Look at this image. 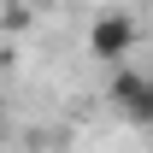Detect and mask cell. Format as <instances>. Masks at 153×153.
Here are the masks:
<instances>
[{
  "instance_id": "7a4b0ae2",
  "label": "cell",
  "mask_w": 153,
  "mask_h": 153,
  "mask_svg": "<svg viewBox=\"0 0 153 153\" xmlns=\"http://www.w3.org/2000/svg\"><path fill=\"white\" fill-rule=\"evenodd\" d=\"M106 100L118 106V118H124V124H141V130L153 124V76L130 71V65H118V76H112V88H106Z\"/></svg>"
},
{
  "instance_id": "6da1fadb",
  "label": "cell",
  "mask_w": 153,
  "mask_h": 153,
  "mask_svg": "<svg viewBox=\"0 0 153 153\" xmlns=\"http://www.w3.org/2000/svg\"><path fill=\"white\" fill-rule=\"evenodd\" d=\"M135 47H141V24H135L130 12H100V18L88 24V53L106 59V65H124Z\"/></svg>"
},
{
  "instance_id": "3957f363",
  "label": "cell",
  "mask_w": 153,
  "mask_h": 153,
  "mask_svg": "<svg viewBox=\"0 0 153 153\" xmlns=\"http://www.w3.org/2000/svg\"><path fill=\"white\" fill-rule=\"evenodd\" d=\"M24 24H30V12H24V0H12V6H6V30H12V36H18Z\"/></svg>"
}]
</instances>
